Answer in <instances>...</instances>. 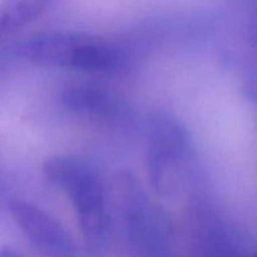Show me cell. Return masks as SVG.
<instances>
[{
  "label": "cell",
  "instance_id": "5b68a950",
  "mask_svg": "<svg viewBox=\"0 0 257 257\" xmlns=\"http://www.w3.org/2000/svg\"><path fill=\"white\" fill-rule=\"evenodd\" d=\"M185 147L186 135L176 123L162 119L153 125L148 145V170L156 188L165 187L167 171L173 167Z\"/></svg>",
  "mask_w": 257,
  "mask_h": 257
},
{
  "label": "cell",
  "instance_id": "277c9868",
  "mask_svg": "<svg viewBox=\"0 0 257 257\" xmlns=\"http://www.w3.org/2000/svg\"><path fill=\"white\" fill-rule=\"evenodd\" d=\"M124 220L131 246L138 257H168V246L156 216L148 210L138 191L125 195Z\"/></svg>",
  "mask_w": 257,
  "mask_h": 257
},
{
  "label": "cell",
  "instance_id": "6da1fadb",
  "mask_svg": "<svg viewBox=\"0 0 257 257\" xmlns=\"http://www.w3.org/2000/svg\"><path fill=\"white\" fill-rule=\"evenodd\" d=\"M24 54L34 64L85 73L115 72L125 62V53L114 43L73 32L38 35L25 44Z\"/></svg>",
  "mask_w": 257,
  "mask_h": 257
},
{
  "label": "cell",
  "instance_id": "8992f818",
  "mask_svg": "<svg viewBox=\"0 0 257 257\" xmlns=\"http://www.w3.org/2000/svg\"><path fill=\"white\" fill-rule=\"evenodd\" d=\"M63 103L69 109L94 117H113L117 104L107 92L95 87H73L62 95Z\"/></svg>",
  "mask_w": 257,
  "mask_h": 257
},
{
  "label": "cell",
  "instance_id": "7a4b0ae2",
  "mask_svg": "<svg viewBox=\"0 0 257 257\" xmlns=\"http://www.w3.org/2000/svg\"><path fill=\"white\" fill-rule=\"evenodd\" d=\"M45 178L70 197L85 237L98 242L108 227V212L103 183L85 163L70 157H53L43 167Z\"/></svg>",
  "mask_w": 257,
  "mask_h": 257
},
{
  "label": "cell",
  "instance_id": "52a82bcc",
  "mask_svg": "<svg viewBox=\"0 0 257 257\" xmlns=\"http://www.w3.org/2000/svg\"><path fill=\"white\" fill-rule=\"evenodd\" d=\"M50 0H4L0 4V42L37 19Z\"/></svg>",
  "mask_w": 257,
  "mask_h": 257
},
{
  "label": "cell",
  "instance_id": "ba28073f",
  "mask_svg": "<svg viewBox=\"0 0 257 257\" xmlns=\"http://www.w3.org/2000/svg\"><path fill=\"white\" fill-rule=\"evenodd\" d=\"M0 257H22L17 251L12 250L9 247L0 248Z\"/></svg>",
  "mask_w": 257,
  "mask_h": 257
},
{
  "label": "cell",
  "instance_id": "3957f363",
  "mask_svg": "<svg viewBox=\"0 0 257 257\" xmlns=\"http://www.w3.org/2000/svg\"><path fill=\"white\" fill-rule=\"evenodd\" d=\"M9 211L29 242L44 255L65 257L72 242L62 226L35 205L22 200L9 202Z\"/></svg>",
  "mask_w": 257,
  "mask_h": 257
}]
</instances>
